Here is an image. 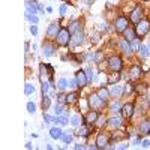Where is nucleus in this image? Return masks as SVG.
Listing matches in <instances>:
<instances>
[{
	"mask_svg": "<svg viewBox=\"0 0 150 150\" xmlns=\"http://www.w3.org/2000/svg\"><path fill=\"white\" fill-rule=\"evenodd\" d=\"M71 35L72 33L69 32V29H60L57 36H56V42L62 47H68L69 42H71V38H72Z\"/></svg>",
	"mask_w": 150,
	"mask_h": 150,
	"instance_id": "nucleus-1",
	"label": "nucleus"
},
{
	"mask_svg": "<svg viewBox=\"0 0 150 150\" xmlns=\"http://www.w3.org/2000/svg\"><path fill=\"white\" fill-rule=\"evenodd\" d=\"M150 30V21L149 20H141L140 23H137V27H135V32L138 36H144L147 35Z\"/></svg>",
	"mask_w": 150,
	"mask_h": 150,
	"instance_id": "nucleus-2",
	"label": "nucleus"
},
{
	"mask_svg": "<svg viewBox=\"0 0 150 150\" xmlns=\"http://www.w3.org/2000/svg\"><path fill=\"white\" fill-rule=\"evenodd\" d=\"M128 26H129V23H128V20L125 17H117L114 20V29H116V32H125L128 29Z\"/></svg>",
	"mask_w": 150,
	"mask_h": 150,
	"instance_id": "nucleus-3",
	"label": "nucleus"
},
{
	"mask_svg": "<svg viewBox=\"0 0 150 150\" xmlns=\"http://www.w3.org/2000/svg\"><path fill=\"white\" fill-rule=\"evenodd\" d=\"M89 104H90L92 108L99 110V108H102V107H104L105 101H102V99L99 98V95L96 93V95H90V96H89Z\"/></svg>",
	"mask_w": 150,
	"mask_h": 150,
	"instance_id": "nucleus-4",
	"label": "nucleus"
},
{
	"mask_svg": "<svg viewBox=\"0 0 150 150\" xmlns=\"http://www.w3.org/2000/svg\"><path fill=\"white\" fill-rule=\"evenodd\" d=\"M122 59L119 57V56H111L110 59H108V66H110V69L111 71H120L122 69Z\"/></svg>",
	"mask_w": 150,
	"mask_h": 150,
	"instance_id": "nucleus-5",
	"label": "nucleus"
},
{
	"mask_svg": "<svg viewBox=\"0 0 150 150\" xmlns=\"http://www.w3.org/2000/svg\"><path fill=\"white\" fill-rule=\"evenodd\" d=\"M77 81H78V87H84V86H87L89 84V80H87V74H86V71H78L77 72Z\"/></svg>",
	"mask_w": 150,
	"mask_h": 150,
	"instance_id": "nucleus-6",
	"label": "nucleus"
},
{
	"mask_svg": "<svg viewBox=\"0 0 150 150\" xmlns=\"http://www.w3.org/2000/svg\"><path fill=\"white\" fill-rule=\"evenodd\" d=\"M132 114H134V104H131V102L125 104L122 107V116L125 119H129V117H132Z\"/></svg>",
	"mask_w": 150,
	"mask_h": 150,
	"instance_id": "nucleus-7",
	"label": "nucleus"
},
{
	"mask_svg": "<svg viewBox=\"0 0 150 150\" xmlns=\"http://www.w3.org/2000/svg\"><path fill=\"white\" fill-rule=\"evenodd\" d=\"M96 146H98V149H107L108 147V137L105 134H99L96 137Z\"/></svg>",
	"mask_w": 150,
	"mask_h": 150,
	"instance_id": "nucleus-8",
	"label": "nucleus"
},
{
	"mask_svg": "<svg viewBox=\"0 0 150 150\" xmlns=\"http://www.w3.org/2000/svg\"><path fill=\"white\" fill-rule=\"evenodd\" d=\"M26 14H33L36 15V12L41 11V5H38L36 2H26Z\"/></svg>",
	"mask_w": 150,
	"mask_h": 150,
	"instance_id": "nucleus-9",
	"label": "nucleus"
},
{
	"mask_svg": "<svg viewBox=\"0 0 150 150\" xmlns=\"http://www.w3.org/2000/svg\"><path fill=\"white\" fill-rule=\"evenodd\" d=\"M143 20V9L140 6H137L132 12H131V21L134 23H140Z\"/></svg>",
	"mask_w": 150,
	"mask_h": 150,
	"instance_id": "nucleus-10",
	"label": "nucleus"
},
{
	"mask_svg": "<svg viewBox=\"0 0 150 150\" xmlns=\"http://www.w3.org/2000/svg\"><path fill=\"white\" fill-rule=\"evenodd\" d=\"M99 119V112L95 110V111H89L87 114L84 116V120H86V123H89V125H93V123H96V120Z\"/></svg>",
	"mask_w": 150,
	"mask_h": 150,
	"instance_id": "nucleus-11",
	"label": "nucleus"
},
{
	"mask_svg": "<svg viewBox=\"0 0 150 150\" xmlns=\"http://www.w3.org/2000/svg\"><path fill=\"white\" fill-rule=\"evenodd\" d=\"M59 30H60L59 24H57V23H51V24L48 26V29H47V36H50V38H56L57 33H59Z\"/></svg>",
	"mask_w": 150,
	"mask_h": 150,
	"instance_id": "nucleus-12",
	"label": "nucleus"
},
{
	"mask_svg": "<svg viewBox=\"0 0 150 150\" xmlns=\"http://www.w3.org/2000/svg\"><path fill=\"white\" fill-rule=\"evenodd\" d=\"M119 47H120V50L125 53V54H131L132 53V47H131V42L129 41H126V39H122L120 42H119Z\"/></svg>",
	"mask_w": 150,
	"mask_h": 150,
	"instance_id": "nucleus-13",
	"label": "nucleus"
},
{
	"mask_svg": "<svg viewBox=\"0 0 150 150\" xmlns=\"http://www.w3.org/2000/svg\"><path fill=\"white\" fill-rule=\"evenodd\" d=\"M84 41V33L83 32H75L74 35H72V38H71V42L74 44V45H78V44H81Z\"/></svg>",
	"mask_w": 150,
	"mask_h": 150,
	"instance_id": "nucleus-14",
	"label": "nucleus"
},
{
	"mask_svg": "<svg viewBox=\"0 0 150 150\" xmlns=\"http://www.w3.org/2000/svg\"><path fill=\"white\" fill-rule=\"evenodd\" d=\"M54 53H56L54 45L50 44V42H45V44H44V56H45V57H51Z\"/></svg>",
	"mask_w": 150,
	"mask_h": 150,
	"instance_id": "nucleus-15",
	"label": "nucleus"
},
{
	"mask_svg": "<svg viewBox=\"0 0 150 150\" xmlns=\"http://www.w3.org/2000/svg\"><path fill=\"white\" fill-rule=\"evenodd\" d=\"M129 77H131L132 80L140 78V77H141V68H140V66H132V68H131V72H129Z\"/></svg>",
	"mask_w": 150,
	"mask_h": 150,
	"instance_id": "nucleus-16",
	"label": "nucleus"
},
{
	"mask_svg": "<svg viewBox=\"0 0 150 150\" xmlns=\"http://www.w3.org/2000/svg\"><path fill=\"white\" fill-rule=\"evenodd\" d=\"M50 135H51V138H54V140H62L63 131H62L60 128H53L51 131H50Z\"/></svg>",
	"mask_w": 150,
	"mask_h": 150,
	"instance_id": "nucleus-17",
	"label": "nucleus"
},
{
	"mask_svg": "<svg viewBox=\"0 0 150 150\" xmlns=\"http://www.w3.org/2000/svg\"><path fill=\"white\" fill-rule=\"evenodd\" d=\"M123 36H125V39H126V41L132 42L135 39V36H137V32L132 30V29H126V30L123 32Z\"/></svg>",
	"mask_w": 150,
	"mask_h": 150,
	"instance_id": "nucleus-18",
	"label": "nucleus"
},
{
	"mask_svg": "<svg viewBox=\"0 0 150 150\" xmlns=\"http://www.w3.org/2000/svg\"><path fill=\"white\" fill-rule=\"evenodd\" d=\"M120 80V71H112L111 75H108V84H116Z\"/></svg>",
	"mask_w": 150,
	"mask_h": 150,
	"instance_id": "nucleus-19",
	"label": "nucleus"
},
{
	"mask_svg": "<svg viewBox=\"0 0 150 150\" xmlns=\"http://www.w3.org/2000/svg\"><path fill=\"white\" fill-rule=\"evenodd\" d=\"M140 132L144 134V135H149L150 134V120H144L140 125Z\"/></svg>",
	"mask_w": 150,
	"mask_h": 150,
	"instance_id": "nucleus-20",
	"label": "nucleus"
},
{
	"mask_svg": "<svg viewBox=\"0 0 150 150\" xmlns=\"http://www.w3.org/2000/svg\"><path fill=\"white\" fill-rule=\"evenodd\" d=\"M108 125L111 128H120L122 126V119L120 117H112L108 120Z\"/></svg>",
	"mask_w": 150,
	"mask_h": 150,
	"instance_id": "nucleus-21",
	"label": "nucleus"
},
{
	"mask_svg": "<svg viewBox=\"0 0 150 150\" xmlns=\"http://www.w3.org/2000/svg\"><path fill=\"white\" fill-rule=\"evenodd\" d=\"M98 95H99V98H101L102 101H107L108 96L111 95V92H110V90H107L105 87H101V89H99V92H98Z\"/></svg>",
	"mask_w": 150,
	"mask_h": 150,
	"instance_id": "nucleus-22",
	"label": "nucleus"
},
{
	"mask_svg": "<svg viewBox=\"0 0 150 150\" xmlns=\"http://www.w3.org/2000/svg\"><path fill=\"white\" fill-rule=\"evenodd\" d=\"M72 138H74V134H72V131L63 132V137H62V140H63V143H65V144L72 143Z\"/></svg>",
	"mask_w": 150,
	"mask_h": 150,
	"instance_id": "nucleus-23",
	"label": "nucleus"
},
{
	"mask_svg": "<svg viewBox=\"0 0 150 150\" xmlns=\"http://www.w3.org/2000/svg\"><path fill=\"white\" fill-rule=\"evenodd\" d=\"M89 134H90V128L87 126L86 123H83V125H81V128H80V131H78V135H83V137H89Z\"/></svg>",
	"mask_w": 150,
	"mask_h": 150,
	"instance_id": "nucleus-24",
	"label": "nucleus"
},
{
	"mask_svg": "<svg viewBox=\"0 0 150 150\" xmlns=\"http://www.w3.org/2000/svg\"><path fill=\"white\" fill-rule=\"evenodd\" d=\"M77 99H78V95L72 92V93L66 95V104H74V102H77Z\"/></svg>",
	"mask_w": 150,
	"mask_h": 150,
	"instance_id": "nucleus-25",
	"label": "nucleus"
},
{
	"mask_svg": "<svg viewBox=\"0 0 150 150\" xmlns=\"http://www.w3.org/2000/svg\"><path fill=\"white\" fill-rule=\"evenodd\" d=\"M149 51H150V50H149V47L147 45H140V48H138V53H140V56L141 57H149Z\"/></svg>",
	"mask_w": 150,
	"mask_h": 150,
	"instance_id": "nucleus-26",
	"label": "nucleus"
},
{
	"mask_svg": "<svg viewBox=\"0 0 150 150\" xmlns=\"http://www.w3.org/2000/svg\"><path fill=\"white\" fill-rule=\"evenodd\" d=\"M68 86H69V83H68L66 78H60L59 83H57V87H59L60 90H66V89H68Z\"/></svg>",
	"mask_w": 150,
	"mask_h": 150,
	"instance_id": "nucleus-27",
	"label": "nucleus"
},
{
	"mask_svg": "<svg viewBox=\"0 0 150 150\" xmlns=\"http://www.w3.org/2000/svg\"><path fill=\"white\" fill-rule=\"evenodd\" d=\"M50 105H51V99H50V96L44 95V98H42V108H44V111L48 110Z\"/></svg>",
	"mask_w": 150,
	"mask_h": 150,
	"instance_id": "nucleus-28",
	"label": "nucleus"
},
{
	"mask_svg": "<svg viewBox=\"0 0 150 150\" xmlns=\"http://www.w3.org/2000/svg\"><path fill=\"white\" fill-rule=\"evenodd\" d=\"M54 123H59V125H68V123H69V119H68L66 116H57Z\"/></svg>",
	"mask_w": 150,
	"mask_h": 150,
	"instance_id": "nucleus-29",
	"label": "nucleus"
},
{
	"mask_svg": "<svg viewBox=\"0 0 150 150\" xmlns=\"http://www.w3.org/2000/svg\"><path fill=\"white\" fill-rule=\"evenodd\" d=\"M78 30H80V23L78 21H72L71 23V27H69V32L74 35L75 32H78Z\"/></svg>",
	"mask_w": 150,
	"mask_h": 150,
	"instance_id": "nucleus-30",
	"label": "nucleus"
},
{
	"mask_svg": "<svg viewBox=\"0 0 150 150\" xmlns=\"http://www.w3.org/2000/svg\"><path fill=\"white\" fill-rule=\"evenodd\" d=\"M24 93H26L27 96L35 93V86L33 84H26V86H24Z\"/></svg>",
	"mask_w": 150,
	"mask_h": 150,
	"instance_id": "nucleus-31",
	"label": "nucleus"
},
{
	"mask_svg": "<svg viewBox=\"0 0 150 150\" xmlns=\"http://www.w3.org/2000/svg\"><path fill=\"white\" fill-rule=\"evenodd\" d=\"M80 122H81V117H80L78 114H74V116L71 117V125H72V126H78Z\"/></svg>",
	"mask_w": 150,
	"mask_h": 150,
	"instance_id": "nucleus-32",
	"label": "nucleus"
},
{
	"mask_svg": "<svg viewBox=\"0 0 150 150\" xmlns=\"http://www.w3.org/2000/svg\"><path fill=\"white\" fill-rule=\"evenodd\" d=\"M26 18H27L29 23H32V24H38V23H39V18H38L36 15H33V14H26Z\"/></svg>",
	"mask_w": 150,
	"mask_h": 150,
	"instance_id": "nucleus-33",
	"label": "nucleus"
},
{
	"mask_svg": "<svg viewBox=\"0 0 150 150\" xmlns=\"http://www.w3.org/2000/svg\"><path fill=\"white\" fill-rule=\"evenodd\" d=\"M86 74H87V80H89V83H90L92 80H95V77H96V74H95L93 69H87Z\"/></svg>",
	"mask_w": 150,
	"mask_h": 150,
	"instance_id": "nucleus-34",
	"label": "nucleus"
},
{
	"mask_svg": "<svg viewBox=\"0 0 150 150\" xmlns=\"http://www.w3.org/2000/svg\"><path fill=\"white\" fill-rule=\"evenodd\" d=\"M122 92H123V89H122V87H119V86H114L111 89V95H116V96L122 95Z\"/></svg>",
	"mask_w": 150,
	"mask_h": 150,
	"instance_id": "nucleus-35",
	"label": "nucleus"
},
{
	"mask_svg": "<svg viewBox=\"0 0 150 150\" xmlns=\"http://www.w3.org/2000/svg\"><path fill=\"white\" fill-rule=\"evenodd\" d=\"M112 112H117V111H122V107H120V104L119 102H114V104H112L111 105V108H110Z\"/></svg>",
	"mask_w": 150,
	"mask_h": 150,
	"instance_id": "nucleus-36",
	"label": "nucleus"
},
{
	"mask_svg": "<svg viewBox=\"0 0 150 150\" xmlns=\"http://www.w3.org/2000/svg\"><path fill=\"white\" fill-rule=\"evenodd\" d=\"M27 111L30 112V114H35V111H36V105L33 102H29L27 104Z\"/></svg>",
	"mask_w": 150,
	"mask_h": 150,
	"instance_id": "nucleus-37",
	"label": "nucleus"
},
{
	"mask_svg": "<svg viewBox=\"0 0 150 150\" xmlns=\"http://www.w3.org/2000/svg\"><path fill=\"white\" fill-rule=\"evenodd\" d=\"M41 89H42V93H44V95H47V93H48V90H50V86H48V83H47V81H42Z\"/></svg>",
	"mask_w": 150,
	"mask_h": 150,
	"instance_id": "nucleus-38",
	"label": "nucleus"
},
{
	"mask_svg": "<svg viewBox=\"0 0 150 150\" xmlns=\"http://www.w3.org/2000/svg\"><path fill=\"white\" fill-rule=\"evenodd\" d=\"M84 59H86V62H95V54L93 53H87L84 56Z\"/></svg>",
	"mask_w": 150,
	"mask_h": 150,
	"instance_id": "nucleus-39",
	"label": "nucleus"
},
{
	"mask_svg": "<svg viewBox=\"0 0 150 150\" xmlns=\"http://www.w3.org/2000/svg\"><path fill=\"white\" fill-rule=\"evenodd\" d=\"M108 122H107V119H104V117H99L98 120H96V125L98 126H104V125H107Z\"/></svg>",
	"mask_w": 150,
	"mask_h": 150,
	"instance_id": "nucleus-40",
	"label": "nucleus"
},
{
	"mask_svg": "<svg viewBox=\"0 0 150 150\" xmlns=\"http://www.w3.org/2000/svg\"><path fill=\"white\" fill-rule=\"evenodd\" d=\"M44 120H45V123H50V122H56V117L50 116V114H44Z\"/></svg>",
	"mask_w": 150,
	"mask_h": 150,
	"instance_id": "nucleus-41",
	"label": "nucleus"
},
{
	"mask_svg": "<svg viewBox=\"0 0 150 150\" xmlns=\"http://www.w3.org/2000/svg\"><path fill=\"white\" fill-rule=\"evenodd\" d=\"M57 101H59L60 104H65V102H66V95H63V93L57 95Z\"/></svg>",
	"mask_w": 150,
	"mask_h": 150,
	"instance_id": "nucleus-42",
	"label": "nucleus"
},
{
	"mask_svg": "<svg viewBox=\"0 0 150 150\" xmlns=\"http://www.w3.org/2000/svg\"><path fill=\"white\" fill-rule=\"evenodd\" d=\"M30 33H32L33 36H38V27L35 26V24H33V26L30 27Z\"/></svg>",
	"mask_w": 150,
	"mask_h": 150,
	"instance_id": "nucleus-43",
	"label": "nucleus"
},
{
	"mask_svg": "<svg viewBox=\"0 0 150 150\" xmlns=\"http://www.w3.org/2000/svg\"><path fill=\"white\" fill-rule=\"evenodd\" d=\"M54 111H56V114H57V116H60V114H62V112H63V110H62V107H60V105H56V108H54Z\"/></svg>",
	"mask_w": 150,
	"mask_h": 150,
	"instance_id": "nucleus-44",
	"label": "nucleus"
},
{
	"mask_svg": "<svg viewBox=\"0 0 150 150\" xmlns=\"http://www.w3.org/2000/svg\"><path fill=\"white\" fill-rule=\"evenodd\" d=\"M66 12H68V6H66V5H63V6H60V14H62V15H65Z\"/></svg>",
	"mask_w": 150,
	"mask_h": 150,
	"instance_id": "nucleus-45",
	"label": "nucleus"
},
{
	"mask_svg": "<svg viewBox=\"0 0 150 150\" xmlns=\"http://www.w3.org/2000/svg\"><path fill=\"white\" fill-rule=\"evenodd\" d=\"M140 45H141V44H138V42H134V41H132V44H131V47H132V51H134V50H138V48H140Z\"/></svg>",
	"mask_w": 150,
	"mask_h": 150,
	"instance_id": "nucleus-46",
	"label": "nucleus"
},
{
	"mask_svg": "<svg viewBox=\"0 0 150 150\" xmlns=\"http://www.w3.org/2000/svg\"><path fill=\"white\" fill-rule=\"evenodd\" d=\"M69 86H71V87H78V81H77V78H75V80H71V81H69Z\"/></svg>",
	"mask_w": 150,
	"mask_h": 150,
	"instance_id": "nucleus-47",
	"label": "nucleus"
},
{
	"mask_svg": "<svg viewBox=\"0 0 150 150\" xmlns=\"http://www.w3.org/2000/svg\"><path fill=\"white\" fill-rule=\"evenodd\" d=\"M141 146H143V147H149V146H150V141H149V140H144V141L141 143Z\"/></svg>",
	"mask_w": 150,
	"mask_h": 150,
	"instance_id": "nucleus-48",
	"label": "nucleus"
},
{
	"mask_svg": "<svg viewBox=\"0 0 150 150\" xmlns=\"http://www.w3.org/2000/svg\"><path fill=\"white\" fill-rule=\"evenodd\" d=\"M33 146H32V143H26V149H32Z\"/></svg>",
	"mask_w": 150,
	"mask_h": 150,
	"instance_id": "nucleus-49",
	"label": "nucleus"
},
{
	"mask_svg": "<svg viewBox=\"0 0 150 150\" xmlns=\"http://www.w3.org/2000/svg\"><path fill=\"white\" fill-rule=\"evenodd\" d=\"M75 149H84V146L83 144H77V146H75Z\"/></svg>",
	"mask_w": 150,
	"mask_h": 150,
	"instance_id": "nucleus-50",
	"label": "nucleus"
},
{
	"mask_svg": "<svg viewBox=\"0 0 150 150\" xmlns=\"http://www.w3.org/2000/svg\"><path fill=\"white\" fill-rule=\"evenodd\" d=\"M147 47H149V50H150V39H149V42H147Z\"/></svg>",
	"mask_w": 150,
	"mask_h": 150,
	"instance_id": "nucleus-51",
	"label": "nucleus"
},
{
	"mask_svg": "<svg viewBox=\"0 0 150 150\" xmlns=\"http://www.w3.org/2000/svg\"><path fill=\"white\" fill-rule=\"evenodd\" d=\"M149 104H150V95H149Z\"/></svg>",
	"mask_w": 150,
	"mask_h": 150,
	"instance_id": "nucleus-52",
	"label": "nucleus"
}]
</instances>
